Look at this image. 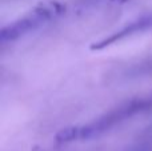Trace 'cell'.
I'll return each mask as SVG.
<instances>
[{
  "label": "cell",
  "mask_w": 152,
  "mask_h": 151,
  "mask_svg": "<svg viewBox=\"0 0 152 151\" xmlns=\"http://www.w3.org/2000/svg\"><path fill=\"white\" fill-rule=\"evenodd\" d=\"M152 108V96L135 98L128 102L119 104L118 107L110 110L107 114L102 115L94 122L77 127V139H91L110 131L111 128L119 126L120 123L134 118L135 115L145 112Z\"/></svg>",
  "instance_id": "cell-1"
},
{
  "label": "cell",
  "mask_w": 152,
  "mask_h": 151,
  "mask_svg": "<svg viewBox=\"0 0 152 151\" xmlns=\"http://www.w3.org/2000/svg\"><path fill=\"white\" fill-rule=\"evenodd\" d=\"M59 12H60V5L56 4V3H50V4L42 5L40 8L35 10L29 15L21 18L20 20L4 27L1 31V40L7 42V40L18 39V37L23 36L24 34L44 24V21L50 20L51 18H53Z\"/></svg>",
  "instance_id": "cell-2"
},
{
  "label": "cell",
  "mask_w": 152,
  "mask_h": 151,
  "mask_svg": "<svg viewBox=\"0 0 152 151\" xmlns=\"http://www.w3.org/2000/svg\"><path fill=\"white\" fill-rule=\"evenodd\" d=\"M151 29H152V13L143 15V16H140L139 19H136V20L131 21L129 24H127V26L123 27L121 29L113 32L111 36L95 43V44L92 45V50H102V48L108 47V45L113 44V43H116V42H120V40L126 39V37L134 36V35L142 34V32H145V31H151Z\"/></svg>",
  "instance_id": "cell-3"
},
{
  "label": "cell",
  "mask_w": 152,
  "mask_h": 151,
  "mask_svg": "<svg viewBox=\"0 0 152 151\" xmlns=\"http://www.w3.org/2000/svg\"><path fill=\"white\" fill-rule=\"evenodd\" d=\"M143 75H152V59L147 60L145 63H140L136 66H131L128 67V70H124L121 72V76L123 78H140Z\"/></svg>",
  "instance_id": "cell-4"
}]
</instances>
